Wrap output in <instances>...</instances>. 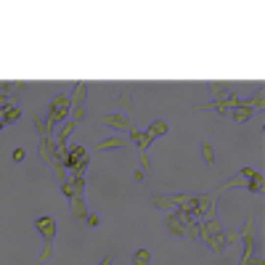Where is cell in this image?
Instances as JSON below:
<instances>
[{
	"instance_id": "cell-23",
	"label": "cell",
	"mask_w": 265,
	"mask_h": 265,
	"mask_svg": "<svg viewBox=\"0 0 265 265\" xmlns=\"http://www.w3.org/2000/svg\"><path fill=\"white\" fill-rule=\"evenodd\" d=\"M202 159H204L207 165H215V162H217V154H215V146H212L210 141H204V144H202Z\"/></svg>"
},
{
	"instance_id": "cell-2",
	"label": "cell",
	"mask_w": 265,
	"mask_h": 265,
	"mask_svg": "<svg viewBox=\"0 0 265 265\" xmlns=\"http://www.w3.org/2000/svg\"><path fill=\"white\" fill-rule=\"evenodd\" d=\"M183 210L189 212V217H191V220H196V223H204V220L217 217V204H215V199H212V193L191 196L189 207H183Z\"/></svg>"
},
{
	"instance_id": "cell-26",
	"label": "cell",
	"mask_w": 265,
	"mask_h": 265,
	"mask_svg": "<svg viewBox=\"0 0 265 265\" xmlns=\"http://www.w3.org/2000/svg\"><path fill=\"white\" fill-rule=\"evenodd\" d=\"M50 257H53V244H45V247H43V252L37 255V263L43 265V263H48Z\"/></svg>"
},
{
	"instance_id": "cell-14",
	"label": "cell",
	"mask_w": 265,
	"mask_h": 265,
	"mask_svg": "<svg viewBox=\"0 0 265 265\" xmlns=\"http://www.w3.org/2000/svg\"><path fill=\"white\" fill-rule=\"evenodd\" d=\"M130 141H133L135 146H138V151H148V148H151V144H154L151 135H148L146 130L141 133L138 127H135V130H130Z\"/></svg>"
},
{
	"instance_id": "cell-22",
	"label": "cell",
	"mask_w": 265,
	"mask_h": 265,
	"mask_svg": "<svg viewBox=\"0 0 265 265\" xmlns=\"http://www.w3.org/2000/svg\"><path fill=\"white\" fill-rule=\"evenodd\" d=\"M148 263H151V249L138 247V249H135V255H133V265H148Z\"/></svg>"
},
{
	"instance_id": "cell-31",
	"label": "cell",
	"mask_w": 265,
	"mask_h": 265,
	"mask_svg": "<svg viewBox=\"0 0 265 265\" xmlns=\"http://www.w3.org/2000/svg\"><path fill=\"white\" fill-rule=\"evenodd\" d=\"M3 127H5V122H3V120H0V130H3Z\"/></svg>"
},
{
	"instance_id": "cell-8",
	"label": "cell",
	"mask_w": 265,
	"mask_h": 265,
	"mask_svg": "<svg viewBox=\"0 0 265 265\" xmlns=\"http://www.w3.org/2000/svg\"><path fill=\"white\" fill-rule=\"evenodd\" d=\"M189 223H191V217H189L186 210H175L165 217V228H167L170 236H186V225Z\"/></svg>"
},
{
	"instance_id": "cell-28",
	"label": "cell",
	"mask_w": 265,
	"mask_h": 265,
	"mask_svg": "<svg viewBox=\"0 0 265 265\" xmlns=\"http://www.w3.org/2000/svg\"><path fill=\"white\" fill-rule=\"evenodd\" d=\"M85 223L90 225V228H98V225H101V217H98V215H96V212H88V217H85Z\"/></svg>"
},
{
	"instance_id": "cell-16",
	"label": "cell",
	"mask_w": 265,
	"mask_h": 265,
	"mask_svg": "<svg viewBox=\"0 0 265 265\" xmlns=\"http://www.w3.org/2000/svg\"><path fill=\"white\" fill-rule=\"evenodd\" d=\"M32 122H35V130L40 133V138H45V135H53V125L48 122V117H40L37 112H32Z\"/></svg>"
},
{
	"instance_id": "cell-20",
	"label": "cell",
	"mask_w": 265,
	"mask_h": 265,
	"mask_svg": "<svg viewBox=\"0 0 265 265\" xmlns=\"http://www.w3.org/2000/svg\"><path fill=\"white\" fill-rule=\"evenodd\" d=\"M204 241H207V247H210L212 252H217V255H223V252L228 249V244H225L223 234H217V236H210V239H204Z\"/></svg>"
},
{
	"instance_id": "cell-25",
	"label": "cell",
	"mask_w": 265,
	"mask_h": 265,
	"mask_svg": "<svg viewBox=\"0 0 265 265\" xmlns=\"http://www.w3.org/2000/svg\"><path fill=\"white\" fill-rule=\"evenodd\" d=\"M138 170H144L146 172V175H148V172H151V157H148V151H138Z\"/></svg>"
},
{
	"instance_id": "cell-12",
	"label": "cell",
	"mask_w": 265,
	"mask_h": 265,
	"mask_svg": "<svg viewBox=\"0 0 265 265\" xmlns=\"http://www.w3.org/2000/svg\"><path fill=\"white\" fill-rule=\"evenodd\" d=\"M210 93L215 96V101H220V98H228L231 93H236V85L234 82H210Z\"/></svg>"
},
{
	"instance_id": "cell-4",
	"label": "cell",
	"mask_w": 265,
	"mask_h": 265,
	"mask_svg": "<svg viewBox=\"0 0 265 265\" xmlns=\"http://www.w3.org/2000/svg\"><path fill=\"white\" fill-rule=\"evenodd\" d=\"M72 114V103H69V96L67 93H59L53 96L48 103V122L53 125V130H59V125L67 122V117Z\"/></svg>"
},
{
	"instance_id": "cell-18",
	"label": "cell",
	"mask_w": 265,
	"mask_h": 265,
	"mask_svg": "<svg viewBox=\"0 0 265 265\" xmlns=\"http://www.w3.org/2000/svg\"><path fill=\"white\" fill-rule=\"evenodd\" d=\"M146 133L151 135V138H159V135H167V133H170V122H167V120H154L151 125L146 127Z\"/></svg>"
},
{
	"instance_id": "cell-3",
	"label": "cell",
	"mask_w": 265,
	"mask_h": 265,
	"mask_svg": "<svg viewBox=\"0 0 265 265\" xmlns=\"http://www.w3.org/2000/svg\"><path fill=\"white\" fill-rule=\"evenodd\" d=\"M64 167H67V172H72V175H85V170L90 167L88 148L80 146V144L67 146V162H64Z\"/></svg>"
},
{
	"instance_id": "cell-17",
	"label": "cell",
	"mask_w": 265,
	"mask_h": 265,
	"mask_svg": "<svg viewBox=\"0 0 265 265\" xmlns=\"http://www.w3.org/2000/svg\"><path fill=\"white\" fill-rule=\"evenodd\" d=\"M0 120H3L5 125H16V122L22 120V109H19L16 103H8V106L0 112Z\"/></svg>"
},
{
	"instance_id": "cell-7",
	"label": "cell",
	"mask_w": 265,
	"mask_h": 265,
	"mask_svg": "<svg viewBox=\"0 0 265 265\" xmlns=\"http://www.w3.org/2000/svg\"><path fill=\"white\" fill-rule=\"evenodd\" d=\"M101 125H106V127H112V130H117V135L135 130L133 117H127V114H122V112H106V114H101Z\"/></svg>"
},
{
	"instance_id": "cell-1",
	"label": "cell",
	"mask_w": 265,
	"mask_h": 265,
	"mask_svg": "<svg viewBox=\"0 0 265 265\" xmlns=\"http://www.w3.org/2000/svg\"><path fill=\"white\" fill-rule=\"evenodd\" d=\"M220 189H223V191L247 189V191H252V193H260V191H263V172L247 165V167H241V170H239V175H234V178L225 180Z\"/></svg>"
},
{
	"instance_id": "cell-6",
	"label": "cell",
	"mask_w": 265,
	"mask_h": 265,
	"mask_svg": "<svg viewBox=\"0 0 265 265\" xmlns=\"http://www.w3.org/2000/svg\"><path fill=\"white\" fill-rule=\"evenodd\" d=\"M88 90H90L88 82H77V85L72 88L69 103H72V122H74V125L85 120V98H88Z\"/></svg>"
},
{
	"instance_id": "cell-19",
	"label": "cell",
	"mask_w": 265,
	"mask_h": 265,
	"mask_svg": "<svg viewBox=\"0 0 265 265\" xmlns=\"http://www.w3.org/2000/svg\"><path fill=\"white\" fill-rule=\"evenodd\" d=\"M74 127H77L74 122H64V125L59 127V133H56V138H53L56 146H67L69 144V135L74 133Z\"/></svg>"
},
{
	"instance_id": "cell-24",
	"label": "cell",
	"mask_w": 265,
	"mask_h": 265,
	"mask_svg": "<svg viewBox=\"0 0 265 265\" xmlns=\"http://www.w3.org/2000/svg\"><path fill=\"white\" fill-rule=\"evenodd\" d=\"M223 239H225V244H228V247H236V244L241 241V239H239V228H225L223 231Z\"/></svg>"
},
{
	"instance_id": "cell-27",
	"label": "cell",
	"mask_w": 265,
	"mask_h": 265,
	"mask_svg": "<svg viewBox=\"0 0 265 265\" xmlns=\"http://www.w3.org/2000/svg\"><path fill=\"white\" fill-rule=\"evenodd\" d=\"M11 159H14L16 165H19V162H24V159H27V151H24L22 146H16L14 151H11Z\"/></svg>"
},
{
	"instance_id": "cell-10",
	"label": "cell",
	"mask_w": 265,
	"mask_h": 265,
	"mask_svg": "<svg viewBox=\"0 0 265 265\" xmlns=\"http://www.w3.org/2000/svg\"><path fill=\"white\" fill-rule=\"evenodd\" d=\"M252 112H255V109H252L249 103L241 98V101H239L236 106H234V109H231V112H228V117L234 120V122H241V125H244V122H249V120H252Z\"/></svg>"
},
{
	"instance_id": "cell-11",
	"label": "cell",
	"mask_w": 265,
	"mask_h": 265,
	"mask_svg": "<svg viewBox=\"0 0 265 265\" xmlns=\"http://www.w3.org/2000/svg\"><path fill=\"white\" fill-rule=\"evenodd\" d=\"M223 223L217 220V217H212V220H204L202 225H199V239H210V236H217L223 234Z\"/></svg>"
},
{
	"instance_id": "cell-5",
	"label": "cell",
	"mask_w": 265,
	"mask_h": 265,
	"mask_svg": "<svg viewBox=\"0 0 265 265\" xmlns=\"http://www.w3.org/2000/svg\"><path fill=\"white\" fill-rule=\"evenodd\" d=\"M191 196L189 193H175V196H162V193H154V196H148V204L157 207V210H167V212H175V210H183V207H189Z\"/></svg>"
},
{
	"instance_id": "cell-15",
	"label": "cell",
	"mask_w": 265,
	"mask_h": 265,
	"mask_svg": "<svg viewBox=\"0 0 265 265\" xmlns=\"http://www.w3.org/2000/svg\"><path fill=\"white\" fill-rule=\"evenodd\" d=\"M125 144H127L125 135H109V138H101L98 148H101V151H117V148H122Z\"/></svg>"
},
{
	"instance_id": "cell-30",
	"label": "cell",
	"mask_w": 265,
	"mask_h": 265,
	"mask_svg": "<svg viewBox=\"0 0 265 265\" xmlns=\"http://www.w3.org/2000/svg\"><path fill=\"white\" fill-rule=\"evenodd\" d=\"M144 178H146L144 170H135V172H133V180H144Z\"/></svg>"
},
{
	"instance_id": "cell-13",
	"label": "cell",
	"mask_w": 265,
	"mask_h": 265,
	"mask_svg": "<svg viewBox=\"0 0 265 265\" xmlns=\"http://www.w3.org/2000/svg\"><path fill=\"white\" fill-rule=\"evenodd\" d=\"M69 210H72V217L74 220H85L88 217V204H85V196H74V199H69Z\"/></svg>"
},
{
	"instance_id": "cell-21",
	"label": "cell",
	"mask_w": 265,
	"mask_h": 265,
	"mask_svg": "<svg viewBox=\"0 0 265 265\" xmlns=\"http://www.w3.org/2000/svg\"><path fill=\"white\" fill-rule=\"evenodd\" d=\"M117 106H120V112H122V114H127V117H133V112H135V103H133V96L122 93L120 98H117Z\"/></svg>"
},
{
	"instance_id": "cell-9",
	"label": "cell",
	"mask_w": 265,
	"mask_h": 265,
	"mask_svg": "<svg viewBox=\"0 0 265 265\" xmlns=\"http://www.w3.org/2000/svg\"><path fill=\"white\" fill-rule=\"evenodd\" d=\"M35 228H37V234H40V236L45 239V244H53L56 234H59V223H56L50 215L37 217V220H35Z\"/></svg>"
},
{
	"instance_id": "cell-29",
	"label": "cell",
	"mask_w": 265,
	"mask_h": 265,
	"mask_svg": "<svg viewBox=\"0 0 265 265\" xmlns=\"http://www.w3.org/2000/svg\"><path fill=\"white\" fill-rule=\"evenodd\" d=\"M112 260H114V252H109V255H103L96 265H112Z\"/></svg>"
}]
</instances>
